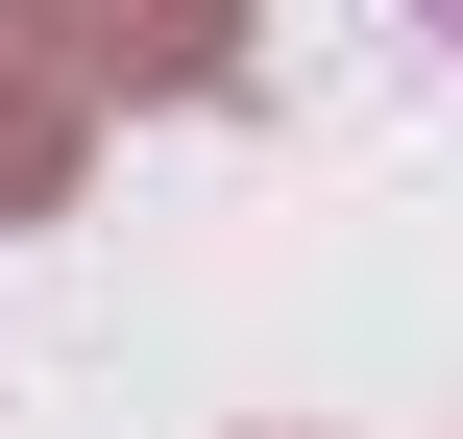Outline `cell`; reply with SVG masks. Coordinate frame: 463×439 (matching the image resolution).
Here are the masks:
<instances>
[{
    "label": "cell",
    "mask_w": 463,
    "mask_h": 439,
    "mask_svg": "<svg viewBox=\"0 0 463 439\" xmlns=\"http://www.w3.org/2000/svg\"><path fill=\"white\" fill-rule=\"evenodd\" d=\"M244 0H0V49H49L73 98H195Z\"/></svg>",
    "instance_id": "1"
},
{
    "label": "cell",
    "mask_w": 463,
    "mask_h": 439,
    "mask_svg": "<svg viewBox=\"0 0 463 439\" xmlns=\"http://www.w3.org/2000/svg\"><path fill=\"white\" fill-rule=\"evenodd\" d=\"M73 122H98V98H73V73H49V49H0V220H24V196H49V171H73Z\"/></svg>",
    "instance_id": "2"
},
{
    "label": "cell",
    "mask_w": 463,
    "mask_h": 439,
    "mask_svg": "<svg viewBox=\"0 0 463 439\" xmlns=\"http://www.w3.org/2000/svg\"><path fill=\"white\" fill-rule=\"evenodd\" d=\"M439 24H463V0H439Z\"/></svg>",
    "instance_id": "3"
}]
</instances>
